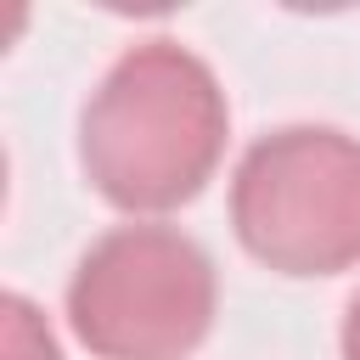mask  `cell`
<instances>
[{"label": "cell", "mask_w": 360, "mask_h": 360, "mask_svg": "<svg viewBox=\"0 0 360 360\" xmlns=\"http://www.w3.org/2000/svg\"><path fill=\"white\" fill-rule=\"evenodd\" d=\"M231 135V107L214 68L180 39L129 45L79 107V169L101 202L135 219L191 202Z\"/></svg>", "instance_id": "6da1fadb"}, {"label": "cell", "mask_w": 360, "mask_h": 360, "mask_svg": "<svg viewBox=\"0 0 360 360\" xmlns=\"http://www.w3.org/2000/svg\"><path fill=\"white\" fill-rule=\"evenodd\" d=\"M214 309V259L163 219L112 225L68 276V326L96 360H191Z\"/></svg>", "instance_id": "7a4b0ae2"}, {"label": "cell", "mask_w": 360, "mask_h": 360, "mask_svg": "<svg viewBox=\"0 0 360 360\" xmlns=\"http://www.w3.org/2000/svg\"><path fill=\"white\" fill-rule=\"evenodd\" d=\"M231 231L276 276L360 264V141L332 124L259 135L231 174Z\"/></svg>", "instance_id": "3957f363"}, {"label": "cell", "mask_w": 360, "mask_h": 360, "mask_svg": "<svg viewBox=\"0 0 360 360\" xmlns=\"http://www.w3.org/2000/svg\"><path fill=\"white\" fill-rule=\"evenodd\" d=\"M0 315H6V360H62L45 315H39L22 292H6Z\"/></svg>", "instance_id": "277c9868"}, {"label": "cell", "mask_w": 360, "mask_h": 360, "mask_svg": "<svg viewBox=\"0 0 360 360\" xmlns=\"http://www.w3.org/2000/svg\"><path fill=\"white\" fill-rule=\"evenodd\" d=\"M338 349H343V360H360V292H354V298H349V309H343Z\"/></svg>", "instance_id": "5b68a950"}]
</instances>
